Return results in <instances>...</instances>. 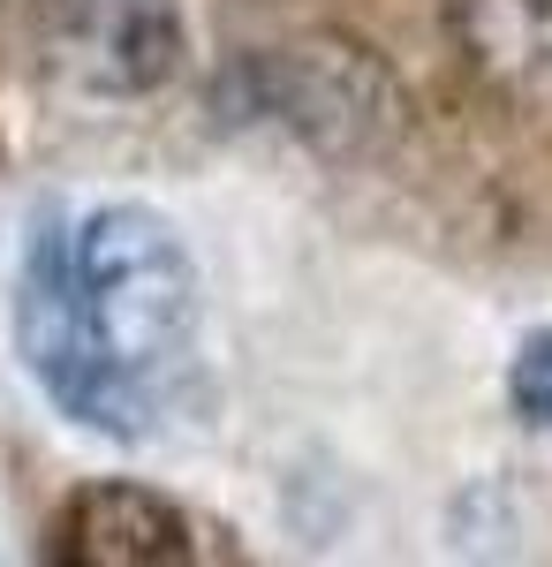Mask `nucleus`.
Returning a JSON list of instances; mask_svg holds the SVG:
<instances>
[{"instance_id":"nucleus-7","label":"nucleus","mask_w":552,"mask_h":567,"mask_svg":"<svg viewBox=\"0 0 552 567\" xmlns=\"http://www.w3.org/2000/svg\"><path fill=\"white\" fill-rule=\"evenodd\" d=\"M508 409L530 432H552V333L522 341V355L508 363Z\"/></svg>"},{"instance_id":"nucleus-3","label":"nucleus","mask_w":552,"mask_h":567,"mask_svg":"<svg viewBox=\"0 0 552 567\" xmlns=\"http://www.w3.org/2000/svg\"><path fill=\"white\" fill-rule=\"evenodd\" d=\"M16 355L39 379V393L76 416L84 432L106 439H144L152 409L144 393L129 386L122 371L106 363L99 333L84 310V272H76V235L61 213H39L31 243H23V272H16Z\"/></svg>"},{"instance_id":"nucleus-6","label":"nucleus","mask_w":552,"mask_h":567,"mask_svg":"<svg viewBox=\"0 0 552 567\" xmlns=\"http://www.w3.org/2000/svg\"><path fill=\"white\" fill-rule=\"evenodd\" d=\"M439 23L484 99L500 106L552 99V0H439Z\"/></svg>"},{"instance_id":"nucleus-1","label":"nucleus","mask_w":552,"mask_h":567,"mask_svg":"<svg viewBox=\"0 0 552 567\" xmlns=\"http://www.w3.org/2000/svg\"><path fill=\"white\" fill-rule=\"evenodd\" d=\"M76 272H84V310L106 363L160 416L174 393L197 379L205 288H197L190 243L152 205H106L76 235Z\"/></svg>"},{"instance_id":"nucleus-5","label":"nucleus","mask_w":552,"mask_h":567,"mask_svg":"<svg viewBox=\"0 0 552 567\" xmlns=\"http://www.w3.org/2000/svg\"><path fill=\"white\" fill-rule=\"evenodd\" d=\"M45 560L61 567H167L190 560V515L129 477H84L45 515Z\"/></svg>"},{"instance_id":"nucleus-2","label":"nucleus","mask_w":552,"mask_h":567,"mask_svg":"<svg viewBox=\"0 0 552 567\" xmlns=\"http://www.w3.org/2000/svg\"><path fill=\"white\" fill-rule=\"evenodd\" d=\"M219 114L227 122H273L334 167H371L409 130V99L393 84V69L371 45L348 39H296L235 61L219 84Z\"/></svg>"},{"instance_id":"nucleus-4","label":"nucleus","mask_w":552,"mask_h":567,"mask_svg":"<svg viewBox=\"0 0 552 567\" xmlns=\"http://www.w3.org/2000/svg\"><path fill=\"white\" fill-rule=\"evenodd\" d=\"M45 53L91 99H152L190 61L182 0H39Z\"/></svg>"}]
</instances>
